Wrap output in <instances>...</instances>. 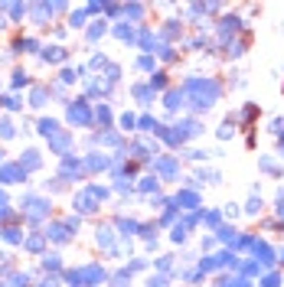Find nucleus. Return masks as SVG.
Returning <instances> with one entry per match:
<instances>
[{"label":"nucleus","mask_w":284,"mask_h":287,"mask_svg":"<svg viewBox=\"0 0 284 287\" xmlns=\"http://www.w3.org/2000/svg\"><path fill=\"white\" fill-rule=\"evenodd\" d=\"M154 170H157L160 179H173L176 170H180V163H176V157L164 154V157H157V160H154Z\"/></svg>","instance_id":"6e6552de"},{"label":"nucleus","mask_w":284,"mask_h":287,"mask_svg":"<svg viewBox=\"0 0 284 287\" xmlns=\"http://www.w3.org/2000/svg\"><path fill=\"white\" fill-rule=\"evenodd\" d=\"M72 229H69V222H49V229H46V238L49 241H56V245H65V241H72Z\"/></svg>","instance_id":"1a4fd4ad"},{"label":"nucleus","mask_w":284,"mask_h":287,"mask_svg":"<svg viewBox=\"0 0 284 287\" xmlns=\"http://www.w3.org/2000/svg\"><path fill=\"white\" fill-rule=\"evenodd\" d=\"M102 199H108V189H105V186H88V189H82V193L72 199V206H75V212L88 216V212L98 209V202H102Z\"/></svg>","instance_id":"7ed1b4c3"},{"label":"nucleus","mask_w":284,"mask_h":287,"mask_svg":"<svg viewBox=\"0 0 284 287\" xmlns=\"http://www.w3.org/2000/svg\"><path fill=\"white\" fill-rule=\"evenodd\" d=\"M245 212H248V216H255V212H261V199H258V196H252V199H248V206H245Z\"/></svg>","instance_id":"c03bdc74"},{"label":"nucleus","mask_w":284,"mask_h":287,"mask_svg":"<svg viewBox=\"0 0 284 287\" xmlns=\"http://www.w3.org/2000/svg\"><path fill=\"white\" fill-rule=\"evenodd\" d=\"M10 287H30V274H26V271H13V274H10Z\"/></svg>","instance_id":"72a5a7b5"},{"label":"nucleus","mask_w":284,"mask_h":287,"mask_svg":"<svg viewBox=\"0 0 284 287\" xmlns=\"http://www.w3.org/2000/svg\"><path fill=\"white\" fill-rule=\"evenodd\" d=\"M3 206H7V193H3V189H0V209H3Z\"/></svg>","instance_id":"680f3d73"},{"label":"nucleus","mask_w":284,"mask_h":287,"mask_svg":"<svg viewBox=\"0 0 284 287\" xmlns=\"http://www.w3.org/2000/svg\"><path fill=\"white\" fill-rule=\"evenodd\" d=\"M56 13V3H36L33 7V23H46V16Z\"/></svg>","instance_id":"aec40b11"},{"label":"nucleus","mask_w":284,"mask_h":287,"mask_svg":"<svg viewBox=\"0 0 284 287\" xmlns=\"http://www.w3.org/2000/svg\"><path fill=\"white\" fill-rule=\"evenodd\" d=\"M170 238H173V241H186V225H176Z\"/></svg>","instance_id":"3c124183"},{"label":"nucleus","mask_w":284,"mask_h":287,"mask_svg":"<svg viewBox=\"0 0 284 287\" xmlns=\"http://www.w3.org/2000/svg\"><path fill=\"white\" fill-rule=\"evenodd\" d=\"M65 56H69V53H65L62 46H46L40 53V59H43V62H65Z\"/></svg>","instance_id":"dca6fc26"},{"label":"nucleus","mask_w":284,"mask_h":287,"mask_svg":"<svg viewBox=\"0 0 284 287\" xmlns=\"http://www.w3.org/2000/svg\"><path fill=\"white\" fill-rule=\"evenodd\" d=\"M56 284H59V281H56V278H46V281H43L40 287H56Z\"/></svg>","instance_id":"13d9d810"},{"label":"nucleus","mask_w":284,"mask_h":287,"mask_svg":"<svg viewBox=\"0 0 284 287\" xmlns=\"http://www.w3.org/2000/svg\"><path fill=\"white\" fill-rule=\"evenodd\" d=\"M167 36H170V39H176V36H180V23H176V20H170V26H167Z\"/></svg>","instance_id":"8fccbe9b"},{"label":"nucleus","mask_w":284,"mask_h":287,"mask_svg":"<svg viewBox=\"0 0 284 287\" xmlns=\"http://www.w3.org/2000/svg\"><path fill=\"white\" fill-rule=\"evenodd\" d=\"M137 127H141V131H154V134H157L164 124H157V121H154L150 115H144V117H137Z\"/></svg>","instance_id":"2f4dec72"},{"label":"nucleus","mask_w":284,"mask_h":287,"mask_svg":"<svg viewBox=\"0 0 284 287\" xmlns=\"http://www.w3.org/2000/svg\"><path fill=\"white\" fill-rule=\"evenodd\" d=\"M0 238L7 241V245H23V229H20V225H3V229H0Z\"/></svg>","instance_id":"2eb2a0df"},{"label":"nucleus","mask_w":284,"mask_h":287,"mask_svg":"<svg viewBox=\"0 0 284 287\" xmlns=\"http://www.w3.org/2000/svg\"><path fill=\"white\" fill-rule=\"evenodd\" d=\"M23 179H26V173H23V167H20V163H0V183H3V186L23 183Z\"/></svg>","instance_id":"0eeeda50"},{"label":"nucleus","mask_w":284,"mask_h":287,"mask_svg":"<svg viewBox=\"0 0 284 287\" xmlns=\"http://www.w3.org/2000/svg\"><path fill=\"white\" fill-rule=\"evenodd\" d=\"M0 287H3V284H0Z\"/></svg>","instance_id":"69168bd1"},{"label":"nucleus","mask_w":284,"mask_h":287,"mask_svg":"<svg viewBox=\"0 0 284 287\" xmlns=\"http://www.w3.org/2000/svg\"><path fill=\"white\" fill-rule=\"evenodd\" d=\"M85 176V163L75 160V157H62V167H59V179H82Z\"/></svg>","instance_id":"423d86ee"},{"label":"nucleus","mask_w":284,"mask_h":287,"mask_svg":"<svg viewBox=\"0 0 284 287\" xmlns=\"http://www.w3.org/2000/svg\"><path fill=\"white\" fill-rule=\"evenodd\" d=\"M203 219H206V225H213V229H216V232H219V212H203Z\"/></svg>","instance_id":"37998d69"},{"label":"nucleus","mask_w":284,"mask_h":287,"mask_svg":"<svg viewBox=\"0 0 284 287\" xmlns=\"http://www.w3.org/2000/svg\"><path fill=\"white\" fill-rule=\"evenodd\" d=\"M49 150H53V154H59V157H69V150H72V134H69V131L53 134V137H49Z\"/></svg>","instance_id":"9d476101"},{"label":"nucleus","mask_w":284,"mask_h":287,"mask_svg":"<svg viewBox=\"0 0 284 287\" xmlns=\"http://www.w3.org/2000/svg\"><path fill=\"white\" fill-rule=\"evenodd\" d=\"M114 36L124 39V43H134V26H131V23H118V26H114Z\"/></svg>","instance_id":"b1692460"},{"label":"nucleus","mask_w":284,"mask_h":287,"mask_svg":"<svg viewBox=\"0 0 284 287\" xmlns=\"http://www.w3.org/2000/svg\"><path fill=\"white\" fill-rule=\"evenodd\" d=\"M36 131L43 134V137H53V134H59L62 131V127H59V121H56V117H40V124H36Z\"/></svg>","instance_id":"f3484780"},{"label":"nucleus","mask_w":284,"mask_h":287,"mask_svg":"<svg viewBox=\"0 0 284 287\" xmlns=\"http://www.w3.org/2000/svg\"><path fill=\"white\" fill-rule=\"evenodd\" d=\"M20 216L30 219V222H43V219H49V199H43V196H23L20 199Z\"/></svg>","instance_id":"20e7f679"},{"label":"nucleus","mask_w":284,"mask_h":287,"mask_svg":"<svg viewBox=\"0 0 284 287\" xmlns=\"http://www.w3.org/2000/svg\"><path fill=\"white\" fill-rule=\"evenodd\" d=\"M7 219H13V209H10V206H3V209H0V229H3V222H7Z\"/></svg>","instance_id":"5fc2aeb1"},{"label":"nucleus","mask_w":284,"mask_h":287,"mask_svg":"<svg viewBox=\"0 0 284 287\" xmlns=\"http://www.w3.org/2000/svg\"><path fill=\"white\" fill-rule=\"evenodd\" d=\"M238 30H242V20H238V16H226L219 23V36L226 39V43H232V36H235Z\"/></svg>","instance_id":"f8f14e48"},{"label":"nucleus","mask_w":284,"mask_h":287,"mask_svg":"<svg viewBox=\"0 0 284 287\" xmlns=\"http://www.w3.org/2000/svg\"><path fill=\"white\" fill-rule=\"evenodd\" d=\"M164 105H167L170 111L183 108V105H186V95H183V88H170V92H167V101H164Z\"/></svg>","instance_id":"6ab92c4d"},{"label":"nucleus","mask_w":284,"mask_h":287,"mask_svg":"<svg viewBox=\"0 0 284 287\" xmlns=\"http://www.w3.org/2000/svg\"><path fill=\"white\" fill-rule=\"evenodd\" d=\"M199 206V196L193 193V189H183L180 196H176V209H196Z\"/></svg>","instance_id":"a211bd4d"},{"label":"nucleus","mask_w":284,"mask_h":287,"mask_svg":"<svg viewBox=\"0 0 284 287\" xmlns=\"http://www.w3.org/2000/svg\"><path fill=\"white\" fill-rule=\"evenodd\" d=\"M62 268V261H59V255H43V271H59Z\"/></svg>","instance_id":"473e14b6"},{"label":"nucleus","mask_w":284,"mask_h":287,"mask_svg":"<svg viewBox=\"0 0 284 287\" xmlns=\"http://www.w3.org/2000/svg\"><path fill=\"white\" fill-rule=\"evenodd\" d=\"M278 216L284 219V199H281V196H278Z\"/></svg>","instance_id":"bf43d9fd"},{"label":"nucleus","mask_w":284,"mask_h":287,"mask_svg":"<svg viewBox=\"0 0 284 287\" xmlns=\"http://www.w3.org/2000/svg\"><path fill=\"white\" fill-rule=\"evenodd\" d=\"M16 163L23 167V173H33V170H40V167H43V157H40V150L30 147V150H23V157H20Z\"/></svg>","instance_id":"9b49d317"},{"label":"nucleus","mask_w":284,"mask_h":287,"mask_svg":"<svg viewBox=\"0 0 284 287\" xmlns=\"http://www.w3.org/2000/svg\"><path fill=\"white\" fill-rule=\"evenodd\" d=\"M0 160H3V150H0Z\"/></svg>","instance_id":"0e129e2a"},{"label":"nucleus","mask_w":284,"mask_h":287,"mask_svg":"<svg viewBox=\"0 0 284 287\" xmlns=\"http://www.w3.org/2000/svg\"><path fill=\"white\" fill-rule=\"evenodd\" d=\"M65 117H69V124H72V127H92V121H95V115H92V108H88V101H85V98L69 101Z\"/></svg>","instance_id":"39448f33"},{"label":"nucleus","mask_w":284,"mask_h":287,"mask_svg":"<svg viewBox=\"0 0 284 287\" xmlns=\"http://www.w3.org/2000/svg\"><path fill=\"white\" fill-rule=\"evenodd\" d=\"M85 16H88V10H85V7H82V10H72V16H69V26H72V30L85 26Z\"/></svg>","instance_id":"c756f323"},{"label":"nucleus","mask_w":284,"mask_h":287,"mask_svg":"<svg viewBox=\"0 0 284 287\" xmlns=\"http://www.w3.org/2000/svg\"><path fill=\"white\" fill-rule=\"evenodd\" d=\"M95 238H98L102 248H111V245H114V235H111V229H105V225H98V235H95Z\"/></svg>","instance_id":"bb28decb"},{"label":"nucleus","mask_w":284,"mask_h":287,"mask_svg":"<svg viewBox=\"0 0 284 287\" xmlns=\"http://www.w3.org/2000/svg\"><path fill=\"white\" fill-rule=\"evenodd\" d=\"M157 268H160V271H170L173 264H170V258H160V261H157Z\"/></svg>","instance_id":"6e6d98bb"},{"label":"nucleus","mask_w":284,"mask_h":287,"mask_svg":"<svg viewBox=\"0 0 284 287\" xmlns=\"http://www.w3.org/2000/svg\"><path fill=\"white\" fill-rule=\"evenodd\" d=\"M137 69H144V72H154V59H150V56H141V59H137Z\"/></svg>","instance_id":"de8ad7c7"},{"label":"nucleus","mask_w":284,"mask_h":287,"mask_svg":"<svg viewBox=\"0 0 284 287\" xmlns=\"http://www.w3.org/2000/svg\"><path fill=\"white\" fill-rule=\"evenodd\" d=\"M46 232H33V235H26V238H23V248L26 251H33V255H40V251L43 248H46Z\"/></svg>","instance_id":"ddd939ff"},{"label":"nucleus","mask_w":284,"mask_h":287,"mask_svg":"<svg viewBox=\"0 0 284 287\" xmlns=\"http://www.w3.org/2000/svg\"><path fill=\"white\" fill-rule=\"evenodd\" d=\"M141 193H157V176H144L141 179Z\"/></svg>","instance_id":"4c0bfd02"},{"label":"nucleus","mask_w":284,"mask_h":287,"mask_svg":"<svg viewBox=\"0 0 284 287\" xmlns=\"http://www.w3.org/2000/svg\"><path fill=\"white\" fill-rule=\"evenodd\" d=\"M134 98L141 101V105H150V98H154V88H150V85H137V88H134Z\"/></svg>","instance_id":"7c9ffc66"},{"label":"nucleus","mask_w":284,"mask_h":287,"mask_svg":"<svg viewBox=\"0 0 284 287\" xmlns=\"http://www.w3.org/2000/svg\"><path fill=\"white\" fill-rule=\"evenodd\" d=\"M278 258H281V264H284V248H281V255H278Z\"/></svg>","instance_id":"e2e57ef3"},{"label":"nucleus","mask_w":284,"mask_h":287,"mask_svg":"<svg viewBox=\"0 0 284 287\" xmlns=\"http://www.w3.org/2000/svg\"><path fill=\"white\" fill-rule=\"evenodd\" d=\"M40 49V43L33 36H20V39H13V53H36Z\"/></svg>","instance_id":"412c9836"},{"label":"nucleus","mask_w":284,"mask_h":287,"mask_svg":"<svg viewBox=\"0 0 284 287\" xmlns=\"http://www.w3.org/2000/svg\"><path fill=\"white\" fill-rule=\"evenodd\" d=\"M10 82H13V88H26V85H30V75H26L23 69H16V72H13V78H10Z\"/></svg>","instance_id":"c9c22d12"},{"label":"nucleus","mask_w":284,"mask_h":287,"mask_svg":"<svg viewBox=\"0 0 284 287\" xmlns=\"http://www.w3.org/2000/svg\"><path fill=\"white\" fill-rule=\"evenodd\" d=\"M82 163H85L88 173H102V170H108V167H111V160H108V157H102V154H88Z\"/></svg>","instance_id":"4468645a"},{"label":"nucleus","mask_w":284,"mask_h":287,"mask_svg":"<svg viewBox=\"0 0 284 287\" xmlns=\"http://www.w3.org/2000/svg\"><path fill=\"white\" fill-rule=\"evenodd\" d=\"M118 229H121V235H134V232H141V225L134 222V219H118Z\"/></svg>","instance_id":"a878e982"},{"label":"nucleus","mask_w":284,"mask_h":287,"mask_svg":"<svg viewBox=\"0 0 284 287\" xmlns=\"http://www.w3.org/2000/svg\"><path fill=\"white\" fill-rule=\"evenodd\" d=\"M232 134H235V121H226V124L219 127V137H222V140H229Z\"/></svg>","instance_id":"79ce46f5"},{"label":"nucleus","mask_w":284,"mask_h":287,"mask_svg":"<svg viewBox=\"0 0 284 287\" xmlns=\"http://www.w3.org/2000/svg\"><path fill=\"white\" fill-rule=\"evenodd\" d=\"M147 287H167V278H164V274H157V278L147 281Z\"/></svg>","instance_id":"864d4df0"},{"label":"nucleus","mask_w":284,"mask_h":287,"mask_svg":"<svg viewBox=\"0 0 284 287\" xmlns=\"http://www.w3.org/2000/svg\"><path fill=\"white\" fill-rule=\"evenodd\" d=\"M275 134H284V121H281V117L275 121Z\"/></svg>","instance_id":"4d7b16f0"},{"label":"nucleus","mask_w":284,"mask_h":287,"mask_svg":"<svg viewBox=\"0 0 284 287\" xmlns=\"http://www.w3.org/2000/svg\"><path fill=\"white\" fill-rule=\"evenodd\" d=\"M3 13H7V10H3V3H0V30L7 26V20H3Z\"/></svg>","instance_id":"052dcab7"},{"label":"nucleus","mask_w":284,"mask_h":287,"mask_svg":"<svg viewBox=\"0 0 284 287\" xmlns=\"http://www.w3.org/2000/svg\"><path fill=\"white\" fill-rule=\"evenodd\" d=\"M3 10H7L10 23H20V20L26 16V3H3Z\"/></svg>","instance_id":"4be33fe9"},{"label":"nucleus","mask_w":284,"mask_h":287,"mask_svg":"<svg viewBox=\"0 0 284 287\" xmlns=\"http://www.w3.org/2000/svg\"><path fill=\"white\" fill-rule=\"evenodd\" d=\"M105 33H108V23H105V20H95V23L88 26V39H92V43H95V39H102Z\"/></svg>","instance_id":"393cba45"},{"label":"nucleus","mask_w":284,"mask_h":287,"mask_svg":"<svg viewBox=\"0 0 284 287\" xmlns=\"http://www.w3.org/2000/svg\"><path fill=\"white\" fill-rule=\"evenodd\" d=\"M124 16H134L137 20V16H144V7L141 3H131V7H124Z\"/></svg>","instance_id":"a18cd8bd"},{"label":"nucleus","mask_w":284,"mask_h":287,"mask_svg":"<svg viewBox=\"0 0 284 287\" xmlns=\"http://www.w3.org/2000/svg\"><path fill=\"white\" fill-rule=\"evenodd\" d=\"M82 65H75V69H62V75H59V82H62V85H69V82H75V78H82Z\"/></svg>","instance_id":"c85d7f7f"},{"label":"nucleus","mask_w":284,"mask_h":287,"mask_svg":"<svg viewBox=\"0 0 284 287\" xmlns=\"http://www.w3.org/2000/svg\"><path fill=\"white\" fill-rule=\"evenodd\" d=\"M219 82L216 78H199V75H193V78H186L183 82V95H186V101H193L199 111H206V108H213L216 101H219Z\"/></svg>","instance_id":"f257e3e1"},{"label":"nucleus","mask_w":284,"mask_h":287,"mask_svg":"<svg viewBox=\"0 0 284 287\" xmlns=\"http://www.w3.org/2000/svg\"><path fill=\"white\" fill-rule=\"evenodd\" d=\"M242 271H245V274H258V271H261V261H248Z\"/></svg>","instance_id":"603ef678"},{"label":"nucleus","mask_w":284,"mask_h":287,"mask_svg":"<svg viewBox=\"0 0 284 287\" xmlns=\"http://www.w3.org/2000/svg\"><path fill=\"white\" fill-rule=\"evenodd\" d=\"M13 134H16L13 121H10V117H0V137H13Z\"/></svg>","instance_id":"e433bc0d"},{"label":"nucleus","mask_w":284,"mask_h":287,"mask_svg":"<svg viewBox=\"0 0 284 287\" xmlns=\"http://www.w3.org/2000/svg\"><path fill=\"white\" fill-rule=\"evenodd\" d=\"M72 287H98L108 274L102 271V264H85V268H75V271L65 274Z\"/></svg>","instance_id":"f03ea898"},{"label":"nucleus","mask_w":284,"mask_h":287,"mask_svg":"<svg viewBox=\"0 0 284 287\" xmlns=\"http://www.w3.org/2000/svg\"><path fill=\"white\" fill-rule=\"evenodd\" d=\"M261 287H281V278H278V274H265Z\"/></svg>","instance_id":"09e8293b"},{"label":"nucleus","mask_w":284,"mask_h":287,"mask_svg":"<svg viewBox=\"0 0 284 287\" xmlns=\"http://www.w3.org/2000/svg\"><path fill=\"white\" fill-rule=\"evenodd\" d=\"M137 127V117L134 115H121V131H134Z\"/></svg>","instance_id":"58836bf2"},{"label":"nucleus","mask_w":284,"mask_h":287,"mask_svg":"<svg viewBox=\"0 0 284 287\" xmlns=\"http://www.w3.org/2000/svg\"><path fill=\"white\" fill-rule=\"evenodd\" d=\"M0 108L16 111V108H20V98H16V95H0Z\"/></svg>","instance_id":"f704fd0d"},{"label":"nucleus","mask_w":284,"mask_h":287,"mask_svg":"<svg viewBox=\"0 0 284 287\" xmlns=\"http://www.w3.org/2000/svg\"><path fill=\"white\" fill-rule=\"evenodd\" d=\"M95 121H98L102 127L111 124V108H108V105H98V108H95Z\"/></svg>","instance_id":"cd10ccee"},{"label":"nucleus","mask_w":284,"mask_h":287,"mask_svg":"<svg viewBox=\"0 0 284 287\" xmlns=\"http://www.w3.org/2000/svg\"><path fill=\"white\" fill-rule=\"evenodd\" d=\"M118 134H114V131H105V134H98V144H111V147H114V144H118Z\"/></svg>","instance_id":"a19ab883"},{"label":"nucleus","mask_w":284,"mask_h":287,"mask_svg":"<svg viewBox=\"0 0 284 287\" xmlns=\"http://www.w3.org/2000/svg\"><path fill=\"white\" fill-rule=\"evenodd\" d=\"M46 101H49V88H33V92H30V105H33V108H43Z\"/></svg>","instance_id":"5701e85b"},{"label":"nucleus","mask_w":284,"mask_h":287,"mask_svg":"<svg viewBox=\"0 0 284 287\" xmlns=\"http://www.w3.org/2000/svg\"><path fill=\"white\" fill-rule=\"evenodd\" d=\"M219 287H252V284H248V281H245V278H235V281L222 278V281H219Z\"/></svg>","instance_id":"ea45409f"},{"label":"nucleus","mask_w":284,"mask_h":287,"mask_svg":"<svg viewBox=\"0 0 284 287\" xmlns=\"http://www.w3.org/2000/svg\"><path fill=\"white\" fill-rule=\"evenodd\" d=\"M167 85V75L164 72H154V78H150V88H164Z\"/></svg>","instance_id":"49530a36"}]
</instances>
